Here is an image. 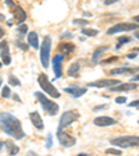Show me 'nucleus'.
<instances>
[{
    "label": "nucleus",
    "mask_w": 139,
    "mask_h": 156,
    "mask_svg": "<svg viewBox=\"0 0 139 156\" xmlns=\"http://www.w3.org/2000/svg\"><path fill=\"white\" fill-rule=\"evenodd\" d=\"M0 130L7 135L13 136L14 140H21L25 135L21 121L10 113H0Z\"/></svg>",
    "instance_id": "obj_1"
},
{
    "label": "nucleus",
    "mask_w": 139,
    "mask_h": 156,
    "mask_svg": "<svg viewBox=\"0 0 139 156\" xmlns=\"http://www.w3.org/2000/svg\"><path fill=\"white\" fill-rule=\"evenodd\" d=\"M111 145H116L118 148H132V146H139V136L136 135H124L117 136L111 140Z\"/></svg>",
    "instance_id": "obj_2"
},
{
    "label": "nucleus",
    "mask_w": 139,
    "mask_h": 156,
    "mask_svg": "<svg viewBox=\"0 0 139 156\" xmlns=\"http://www.w3.org/2000/svg\"><path fill=\"white\" fill-rule=\"evenodd\" d=\"M35 96L38 98V101L40 102V105L43 106V109H45V110L47 112L50 116H54V114L58 112V105L56 103V102L50 101L49 98H46L45 95L42 94V92H36Z\"/></svg>",
    "instance_id": "obj_3"
},
{
    "label": "nucleus",
    "mask_w": 139,
    "mask_h": 156,
    "mask_svg": "<svg viewBox=\"0 0 139 156\" xmlns=\"http://www.w3.org/2000/svg\"><path fill=\"white\" fill-rule=\"evenodd\" d=\"M38 82H39V85H40V88H42L46 94H49L50 96H53V98H60V92H58L57 89L53 87L52 82L47 80V75L46 74H39Z\"/></svg>",
    "instance_id": "obj_4"
},
{
    "label": "nucleus",
    "mask_w": 139,
    "mask_h": 156,
    "mask_svg": "<svg viewBox=\"0 0 139 156\" xmlns=\"http://www.w3.org/2000/svg\"><path fill=\"white\" fill-rule=\"evenodd\" d=\"M50 49H52V38L45 36L43 43L40 46V63L43 67H49V56H50Z\"/></svg>",
    "instance_id": "obj_5"
},
{
    "label": "nucleus",
    "mask_w": 139,
    "mask_h": 156,
    "mask_svg": "<svg viewBox=\"0 0 139 156\" xmlns=\"http://www.w3.org/2000/svg\"><path fill=\"white\" fill-rule=\"evenodd\" d=\"M78 119H79V113L77 110H68L65 113H63V116L60 117V123H58V130L65 128L67 126H70V124L74 123Z\"/></svg>",
    "instance_id": "obj_6"
},
{
    "label": "nucleus",
    "mask_w": 139,
    "mask_h": 156,
    "mask_svg": "<svg viewBox=\"0 0 139 156\" xmlns=\"http://www.w3.org/2000/svg\"><path fill=\"white\" fill-rule=\"evenodd\" d=\"M139 25L138 24H134V23H120V24H116L114 27H111L107 34L109 35H113V34L117 32H123V31H134V29H138Z\"/></svg>",
    "instance_id": "obj_7"
},
{
    "label": "nucleus",
    "mask_w": 139,
    "mask_h": 156,
    "mask_svg": "<svg viewBox=\"0 0 139 156\" xmlns=\"http://www.w3.org/2000/svg\"><path fill=\"white\" fill-rule=\"evenodd\" d=\"M57 138H58V142L61 144L63 146H65V148L74 146L75 142H77V140H75L74 136L68 135L67 133H64L63 130H58V128H57Z\"/></svg>",
    "instance_id": "obj_8"
},
{
    "label": "nucleus",
    "mask_w": 139,
    "mask_h": 156,
    "mask_svg": "<svg viewBox=\"0 0 139 156\" xmlns=\"http://www.w3.org/2000/svg\"><path fill=\"white\" fill-rule=\"evenodd\" d=\"M120 84L118 80H97V81L89 82V87L92 88H110L113 85Z\"/></svg>",
    "instance_id": "obj_9"
},
{
    "label": "nucleus",
    "mask_w": 139,
    "mask_h": 156,
    "mask_svg": "<svg viewBox=\"0 0 139 156\" xmlns=\"http://www.w3.org/2000/svg\"><path fill=\"white\" fill-rule=\"evenodd\" d=\"M64 60V55H56L53 57V71H54V78L61 77V63Z\"/></svg>",
    "instance_id": "obj_10"
},
{
    "label": "nucleus",
    "mask_w": 139,
    "mask_h": 156,
    "mask_svg": "<svg viewBox=\"0 0 139 156\" xmlns=\"http://www.w3.org/2000/svg\"><path fill=\"white\" fill-rule=\"evenodd\" d=\"M138 88V85L135 84V82H127V84H117V85H113V87H110L109 89L113 92L116 91H132V89H136Z\"/></svg>",
    "instance_id": "obj_11"
},
{
    "label": "nucleus",
    "mask_w": 139,
    "mask_h": 156,
    "mask_svg": "<svg viewBox=\"0 0 139 156\" xmlns=\"http://www.w3.org/2000/svg\"><path fill=\"white\" fill-rule=\"evenodd\" d=\"M95 126H99V127H109V126H114L117 123L114 119L111 117H107V116H102V117H96L93 120Z\"/></svg>",
    "instance_id": "obj_12"
},
{
    "label": "nucleus",
    "mask_w": 139,
    "mask_h": 156,
    "mask_svg": "<svg viewBox=\"0 0 139 156\" xmlns=\"http://www.w3.org/2000/svg\"><path fill=\"white\" fill-rule=\"evenodd\" d=\"M0 50H2L0 56H2L3 63L4 64H10V63H11V57H10V53H9V43H7L6 41L0 42Z\"/></svg>",
    "instance_id": "obj_13"
},
{
    "label": "nucleus",
    "mask_w": 139,
    "mask_h": 156,
    "mask_svg": "<svg viewBox=\"0 0 139 156\" xmlns=\"http://www.w3.org/2000/svg\"><path fill=\"white\" fill-rule=\"evenodd\" d=\"M64 91L67 94H71L74 98H79L82 95L86 94V88H79V87H70V88H64Z\"/></svg>",
    "instance_id": "obj_14"
},
{
    "label": "nucleus",
    "mask_w": 139,
    "mask_h": 156,
    "mask_svg": "<svg viewBox=\"0 0 139 156\" xmlns=\"http://www.w3.org/2000/svg\"><path fill=\"white\" fill-rule=\"evenodd\" d=\"M29 117H31V121H32L33 127H36L38 130H42L43 128V120H42V117L39 116L38 112H32V113L29 114Z\"/></svg>",
    "instance_id": "obj_15"
},
{
    "label": "nucleus",
    "mask_w": 139,
    "mask_h": 156,
    "mask_svg": "<svg viewBox=\"0 0 139 156\" xmlns=\"http://www.w3.org/2000/svg\"><path fill=\"white\" fill-rule=\"evenodd\" d=\"M13 16H14V18L18 21L19 24H23V21H25V18H26V13L24 11L21 7H14V10H13Z\"/></svg>",
    "instance_id": "obj_16"
},
{
    "label": "nucleus",
    "mask_w": 139,
    "mask_h": 156,
    "mask_svg": "<svg viewBox=\"0 0 139 156\" xmlns=\"http://www.w3.org/2000/svg\"><path fill=\"white\" fill-rule=\"evenodd\" d=\"M58 50L63 53V55H68V53H71L75 50V46L70 42H64V43H60L58 46Z\"/></svg>",
    "instance_id": "obj_17"
},
{
    "label": "nucleus",
    "mask_w": 139,
    "mask_h": 156,
    "mask_svg": "<svg viewBox=\"0 0 139 156\" xmlns=\"http://www.w3.org/2000/svg\"><path fill=\"white\" fill-rule=\"evenodd\" d=\"M28 43L31 48L38 49L39 48V39H38V34L36 32H29L28 35Z\"/></svg>",
    "instance_id": "obj_18"
},
{
    "label": "nucleus",
    "mask_w": 139,
    "mask_h": 156,
    "mask_svg": "<svg viewBox=\"0 0 139 156\" xmlns=\"http://www.w3.org/2000/svg\"><path fill=\"white\" fill-rule=\"evenodd\" d=\"M135 71H138V68H125V67H123V68H114V70H111L110 74H113V75H116V74H130V73H135Z\"/></svg>",
    "instance_id": "obj_19"
},
{
    "label": "nucleus",
    "mask_w": 139,
    "mask_h": 156,
    "mask_svg": "<svg viewBox=\"0 0 139 156\" xmlns=\"http://www.w3.org/2000/svg\"><path fill=\"white\" fill-rule=\"evenodd\" d=\"M106 50H109V46H102V48H97L93 53V57H92V62L93 63H97L99 62V57L102 56V53H104Z\"/></svg>",
    "instance_id": "obj_20"
},
{
    "label": "nucleus",
    "mask_w": 139,
    "mask_h": 156,
    "mask_svg": "<svg viewBox=\"0 0 139 156\" xmlns=\"http://www.w3.org/2000/svg\"><path fill=\"white\" fill-rule=\"evenodd\" d=\"M79 63H74V64L71 66V67L68 68V71H67V74L70 75V77H77L78 75V71H79Z\"/></svg>",
    "instance_id": "obj_21"
},
{
    "label": "nucleus",
    "mask_w": 139,
    "mask_h": 156,
    "mask_svg": "<svg viewBox=\"0 0 139 156\" xmlns=\"http://www.w3.org/2000/svg\"><path fill=\"white\" fill-rule=\"evenodd\" d=\"M4 145L7 146V151H9L10 155H17L18 153V146H16L13 142H4Z\"/></svg>",
    "instance_id": "obj_22"
},
{
    "label": "nucleus",
    "mask_w": 139,
    "mask_h": 156,
    "mask_svg": "<svg viewBox=\"0 0 139 156\" xmlns=\"http://www.w3.org/2000/svg\"><path fill=\"white\" fill-rule=\"evenodd\" d=\"M82 34L86 36H96L97 35V29H93V28H84L82 29Z\"/></svg>",
    "instance_id": "obj_23"
},
{
    "label": "nucleus",
    "mask_w": 139,
    "mask_h": 156,
    "mask_svg": "<svg viewBox=\"0 0 139 156\" xmlns=\"http://www.w3.org/2000/svg\"><path fill=\"white\" fill-rule=\"evenodd\" d=\"M9 82H10L11 85H13V87H18V85L21 84L18 78H16L14 75H10V77H9Z\"/></svg>",
    "instance_id": "obj_24"
},
{
    "label": "nucleus",
    "mask_w": 139,
    "mask_h": 156,
    "mask_svg": "<svg viewBox=\"0 0 139 156\" xmlns=\"http://www.w3.org/2000/svg\"><path fill=\"white\" fill-rule=\"evenodd\" d=\"M130 41H131L130 36H121V38L118 39V42H120V43L117 45V48H120L121 45H124V43H127V42H130Z\"/></svg>",
    "instance_id": "obj_25"
},
{
    "label": "nucleus",
    "mask_w": 139,
    "mask_h": 156,
    "mask_svg": "<svg viewBox=\"0 0 139 156\" xmlns=\"http://www.w3.org/2000/svg\"><path fill=\"white\" fill-rule=\"evenodd\" d=\"M106 153H109V155H121V151L114 149V148H109V149H106Z\"/></svg>",
    "instance_id": "obj_26"
},
{
    "label": "nucleus",
    "mask_w": 139,
    "mask_h": 156,
    "mask_svg": "<svg viewBox=\"0 0 139 156\" xmlns=\"http://www.w3.org/2000/svg\"><path fill=\"white\" fill-rule=\"evenodd\" d=\"M26 31H28V27H26L25 24L19 25V28H18V34H19V35H24V34H26Z\"/></svg>",
    "instance_id": "obj_27"
},
{
    "label": "nucleus",
    "mask_w": 139,
    "mask_h": 156,
    "mask_svg": "<svg viewBox=\"0 0 139 156\" xmlns=\"http://www.w3.org/2000/svg\"><path fill=\"white\" fill-rule=\"evenodd\" d=\"M74 24L75 25H88L89 21H86V20H74Z\"/></svg>",
    "instance_id": "obj_28"
},
{
    "label": "nucleus",
    "mask_w": 139,
    "mask_h": 156,
    "mask_svg": "<svg viewBox=\"0 0 139 156\" xmlns=\"http://www.w3.org/2000/svg\"><path fill=\"white\" fill-rule=\"evenodd\" d=\"M10 95H11V94H10V88L9 87H4L3 91H2V96H3V98H9Z\"/></svg>",
    "instance_id": "obj_29"
},
{
    "label": "nucleus",
    "mask_w": 139,
    "mask_h": 156,
    "mask_svg": "<svg viewBox=\"0 0 139 156\" xmlns=\"http://www.w3.org/2000/svg\"><path fill=\"white\" fill-rule=\"evenodd\" d=\"M52 134H47V141H46V148L47 149H50L52 148Z\"/></svg>",
    "instance_id": "obj_30"
},
{
    "label": "nucleus",
    "mask_w": 139,
    "mask_h": 156,
    "mask_svg": "<svg viewBox=\"0 0 139 156\" xmlns=\"http://www.w3.org/2000/svg\"><path fill=\"white\" fill-rule=\"evenodd\" d=\"M125 102H127V98H124V96L116 98V103H125Z\"/></svg>",
    "instance_id": "obj_31"
},
{
    "label": "nucleus",
    "mask_w": 139,
    "mask_h": 156,
    "mask_svg": "<svg viewBox=\"0 0 139 156\" xmlns=\"http://www.w3.org/2000/svg\"><path fill=\"white\" fill-rule=\"evenodd\" d=\"M130 107H139V99L138 101H134L130 103Z\"/></svg>",
    "instance_id": "obj_32"
},
{
    "label": "nucleus",
    "mask_w": 139,
    "mask_h": 156,
    "mask_svg": "<svg viewBox=\"0 0 139 156\" xmlns=\"http://www.w3.org/2000/svg\"><path fill=\"white\" fill-rule=\"evenodd\" d=\"M116 2H118V0H104V4H106V6H110V4L116 3Z\"/></svg>",
    "instance_id": "obj_33"
},
{
    "label": "nucleus",
    "mask_w": 139,
    "mask_h": 156,
    "mask_svg": "<svg viewBox=\"0 0 139 156\" xmlns=\"http://www.w3.org/2000/svg\"><path fill=\"white\" fill-rule=\"evenodd\" d=\"M131 81H132V82L139 81V74H138V75H135V77H132V78H131Z\"/></svg>",
    "instance_id": "obj_34"
},
{
    "label": "nucleus",
    "mask_w": 139,
    "mask_h": 156,
    "mask_svg": "<svg viewBox=\"0 0 139 156\" xmlns=\"http://www.w3.org/2000/svg\"><path fill=\"white\" fill-rule=\"evenodd\" d=\"M117 57H111V58H107V60H104L103 63H111V62H114V60H116Z\"/></svg>",
    "instance_id": "obj_35"
},
{
    "label": "nucleus",
    "mask_w": 139,
    "mask_h": 156,
    "mask_svg": "<svg viewBox=\"0 0 139 156\" xmlns=\"http://www.w3.org/2000/svg\"><path fill=\"white\" fill-rule=\"evenodd\" d=\"M6 4L11 7V6H13V0H6Z\"/></svg>",
    "instance_id": "obj_36"
},
{
    "label": "nucleus",
    "mask_w": 139,
    "mask_h": 156,
    "mask_svg": "<svg viewBox=\"0 0 139 156\" xmlns=\"http://www.w3.org/2000/svg\"><path fill=\"white\" fill-rule=\"evenodd\" d=\"M4 36V31H3V28H0V39Z\"/></svg>",
    "instance_id": "obj_37"
},
{
    "label": "nucleus",
    "mask_w": 139,
    "mask_h": 156,
    "mask_svg": "<svg viewBox=\"0 0 139 156\" xmlns=\"http://www.w3.org/2000/svg\"><path fill=\"white\" fill-rule=\"evenodd\" d=\"M134 57H136L135 53H130V55H128V58H134Z\"/></svg>",
    "instance_id": "obj_38"
},
{
    "label": "nucleus",
    "mask_w": 139,
    "mask_h": 156,
    "mask_svg": "<svg viewBox=\"0 0 139 156\" xmlns=\"http://www.w3.org/2000/svg\"><path fill=\"white\" fill-rule=\"evenodd\" d=\"M63 38H71V34H64V35H63Z\"/></svg>",
    "instance_id": "obj_39"
},
{
    "label": "nucleus",
    "mask_w": 139,
    "mask_h": 156,
    "mask_svg": "<svg viewBox=\"0 0 139 156\" xmlns=\"http://www.w3.org/2000/svg\"><path fill=\"white\" fill-rule=\"evenodd\" d=\"M14 99H16L17 102H19V101H21V99H19V98H18V95H14Z\"/></svg>",
    "instance_id": "obj_40"
},
{
    "label": "nucleus",
    "mask_w": 139,
    "mask_h": 156,
    "mask_svg": "<svg viewBox=\"0 0 139 156\" xmlns=\"http://www.w3.org/2000/svg\"><path fill=\"white\" fill-rule=\"evenodd\" d=\"M134 21H138V23H139V16H135V17H134Z\"/></svg>",
    "instance_id": "obj_41"
},
{
    "label": "nucleus",
    "mask_w": 139,
    "mask_h": 156,
    "mask_svg": "<svg viewBox=\"0 0 139 156\" xmlns=\"http://www.w3.org/2000/svg\"><path fill=\"white\" fill-rule=\"evenodd\" d=\"M0 21H4V16L2 13H0Z\"/></svg>",
    "instance_id": "obj_42"
},
{
    "label": "nucleus",
    "mask_w": 139,
    "mask_h": 156,
    "mask_svg": "<svg viewBox=\"0 0 139 156\" xmlns=\"http://www.w3.org/2000/svg\"><path fill=\"white\" fill-rule=\"evenodd\" d=\"M3 146H4V142H0V151L3 149Z\"/></svg>",
    "instance_id": "obj_43"
},
{
    "label": "nucleus",
    "mask_w": 139,
    "mask_h": 156,
    "mask_svg": "<svg viewBox=\"0 0 139 156\" xmlns=\"http://www.w3.org/2000/svg\"><path fill=\"white\" fill-rule=\"evenodd\" d=\"M135 36H136V38L139 39V32H136V34H135Z\"/></svg>",
    "instance_id": "obj_44"
},
{
    "label": "nucleus",
    "mask_w": 139,
    "mask_h": 156,
    "mask_svg": "<svg viewBox=\"0 0 139 156\" xmlns=\"http://www.w3.org/2000/svg\"><path fill=\"white\" fill-rule=\"evenodd\" d=\"M2 84H3V80H2V78H0V87H2Z\"/></svg>",
    "instance_id": "obj_45"
},
{
    "label": "nucleus",
    "mask_w": 139,
    "mask_h": 156,
    "mask_svg": "<svg viewBox=\"0 0 139 156\" xmlns=\"http://www.w3.org/2000/svg\"><path fill=\"white\" fill-rule=\"evenodd\" d=\"M0 67H2V63H0Z\"/></svg>",
    "instance_id": "obj_46"
},
{
    "label": "nucleus",
    "mask_w": 139,
    "mask_h": 156,
    "mask_svg": "<svg viewBox=\"0 0 139 156\" xmlns=\"http://www.w3.org/2000/svg\"><path fill=\"white\" fill-rule=\"evenodd\" d=\"M138 123H139V121H138Z\"/></svg>",
    "instance_id": "obj_47"
}]
</instances>
